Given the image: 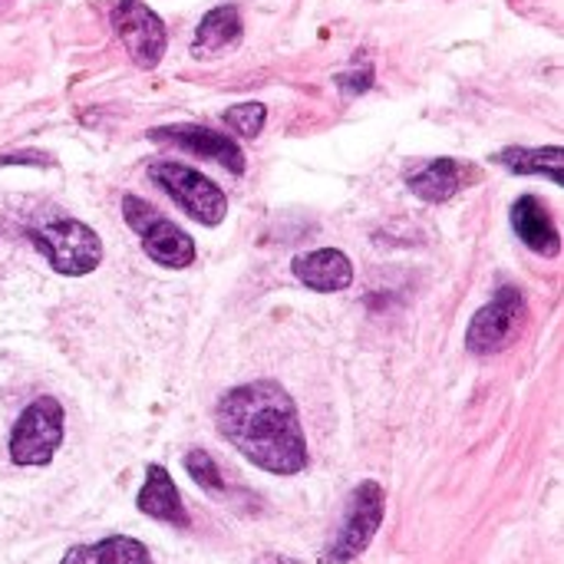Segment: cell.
<instances>
[{
	"mask_svg": "<svg viewBox=\"0 0 564 564\" xmlns=\"http://www.w3.org/2000/svg\"><path fill=\"white\" fill-rule=\"evenodd\" d=\"M26 238L50 261V268L63 278L93 274L102 261L99 235L76 218H53V221L33 225L26 231Z\"/></svg>",
	"mask_w": 564,
	"mask_h": 564,
	"instance_id": "7a4b0ae2",
	"label": "cell"
},
{
	"mask_svg": "<svg viewBox=\"0 0 564 564\" xmlns=\"http://www.w3.org/2000/svg\"><path fill=\"white\" fill-rule=\"evenodd\" d=\"M499 165H506L516 175H542L555 185H564V152L558 145L545 149H502L496 155Z\"/></svg>",
	"mask_w": 564,
	"mask_h": 564,
	"instance_id": "2e32d148",
	"label": "cell"
},
{
	"mask_svg": "<svg viewBox=\"0 0 564 564\" xmlns=\"http://www.w3.org/2000/svg\"><path fill=\"white\" fill-rule=\"evenodd\" d=\"M529 321V301L519 288L506 284L502 291H496V297L489 304H482L466 330V347L469 354L489 357V354H502L525 327Z\"/></svg>",
	"mask_w": 564,
	"mask_h": 564,
	"instance_id": "8992f818",
	"label": "cell"
},
{
	"mask_svg": "<svg viewBox=\"0 0 564 564\" xmlns=\"http://www.w3.org/2000/svg\"><path fill=\"white\" fill-rule=\"evenodd\" d=\"M512 231L522 238V245L542 258H555L562 251V235L555 228V218L535 195H522L512 205Z\"/></svg>",
	"mask_w": 564,
	"mask_h": 564,
	"instance_id": "4fadbf2b",
	"label": "cell"
},
{
	"mask_svg": "<svg viewBox=\"0 0 564 564\" xmlns=\"http://www.w3.org/2000/svg\"><path fill=\"white\" fill-rule=\"evenodd\" d=\"M59 564H152V552L129 535H109L93 545H73Z\"/></svg>",
	"mask_w": 564,
	"mask_h": 564,
	"instance_id": "5bb4252c",
	"label": "cell"
},
{
	"mask_svg": "<svg viewBox=\"0 0 564 564\" xmlns=\"http://www.w3.org/2000/svg\"><path fill=\"white\" fill-rule=\"evenodd\" d=\"M185 473L192 476L195 486L208 489L212 496H221V492H225V479H221L215 459H212L205 449H188V453H185Z\"/></svg>",
	"mask_w": 564,
	"mask_h": 564,
	"instance_id": "ac0fdd59",
	"label": "cell"
},
{
	"mask_svg": "<svg viewBox=\"0 0 564 564\" xmlns=\"http://www.w3.org/2000/svg\"><path fill=\"white\" fill-rule=\"evenodd\" d=\"M122 218L126 225L135 231V238L142 241V251L172 271H182L195 261V241L188 231H182L172 218H165L159 208H152L149 202H142L139 195H126L122 198Z\"/></svg>",
	"mask_w": 564,
	"mask_h": 564,
	"instance_id": "5b68a950",
	"label": "cell"
},
{
	"mask_svg": "<svg viewBox=\"0 0 564 564\" xmlns=\"http://www.w3.org/2000/svg\"><path fill=\"white\" fill-rule=\"evenodd\" d=\"M63 426H66V413H63L59 400L56 397H36L17 416V423L10 430L7 453H10L13 466H23V469L50 466L63 446Z\"/></svg>",
	"mask_w": 564,
	"mask_h": 564,
	"instance_id": "277c9868",
	"label": "cell"
},
{
	"mask_svg": "<svg viewBox=\"0 0 564 564\" xmlns=\"http://www.w3.org/2000/svg\"><path fill=\"white\" fill-rule=\"evenodd\" d=\"M135 509L155 522L175 525V529H188V512L185 502L178 496V486L172 479V473L159 463L145 466V482L135 496Z\"/></svg>",
	"mask_w": 564,
	"mask_h": 564,
	"instance_id": "7c38bea8",
	"label": "cell"
},
{
	"mask_svg": "<svg viewBox=\"0 0 564 564\" xmlns=\"http://www.w3.org/2000/svg\"><path fill=\"white\" fill-rule=\"evenodd\" d=\"M215 426L251 466L271 476H297L311 463L294 397L278 380L231 387L215 403Z\"/></svg>",
	"mask_w": 564,
	"mask_h": 564,
	"instance_id": "6da1fadb",
	"label": "cell"
},
{
	"mask_svg": "<svg viewBox=\"0 0 564 564\" xmlns=\"http://www.w3.org/2000/svg\"><path fill=\"white\" fill-rule=\"evenodd\" d=\"M291 274L317 294H337L354 284V264L337 248H317L297 254L291 261Z\"/></svg>",
	"mask_w": 564,
	"mask_h": 564,
	"instance_id": "30bf717a",
	"label": "cell"
},
{
	"mask_svg": "<svg viewBox=\"0 0 564 564\" xmlns=\"http://www.w3.org/2000/svg\"><path fill=\"white\" fill-rule=\"evenodd\" d=\"M476 169L456 159H430L423 162L416 172L406 175V185L416 198L430 202V205H443L453 195H459L466 185H473Z\"/></svg>",
	"mask_w": 564,
	"mask_h": 564,
	"instance_id": "8fae6325",
	"label": "cell"
},
{
	"mask_svg": "<svg viewBox=\"0 0 564 564\" xmlns=\"http://www.w3.org/2000/svg\"><path fill=\"white\" fill-rule=\"evenodd\" d=\"M337 83H340L347 93H364V89H370V83H373V69H370V66L350 69V73H344V76H337Z\"/></svg>",
	"mask_w": 564,
	"mask_h": 564,
	"instance_id": "d6986e66",
	"label": "cell"
},
{
	"mask_svg": "<svg viewBox=\"0 0 564 564\" xmlns=\"http://www.w3.org/2000/svg\"><path fill=\"white\" fill-rule=\"evenodd\" d=\"M149 139L178 145V149H185V152H192L198 159H212V162H218L221 169H228L235 175L245 172L241 145L231 135L218 132V129H205V126H159V129L149 132Z\"/></svg>",
	"mask_w": 564,
	"mask_h": 564,
	"instance_id": "9c48e42d",
	"label": "cell"
},
{
	"mask_svg": "<svg viewBox=\"0 0 564 564\" xmlns=\"http://www.w3.org/2000/svg\"><path fill=\"white\" fill-rule=\"evenodd\" d=\"M241 40V13L235 7H215L205 13V20L198 23L195 30V56H212V53H221L228 46H235Z\"/></svg>",
	"mask_w": 564,
	"mask_h": 564,
	"instance_id": "9a60e30c",
	"label": "cell"
},
{
	"mask_svg": "<svg viewBox=\"0 0 564 564\" xmlns=\"http://www.w3.org/2000/svg\"><path fill=\"white\" fill-rule=\"evenodd\" d=\"M109 20L135 66L155 69L165 53V23L142 0H112Z\"/></svg>",
	"mask_w": 564,
	"mask_h": 564,
	"instance_id": "ba28073f",
	"label": "cell"
},
{
	"mask_svg": "<svg viewBox=\"0 0 564 564\" xmlns=\"http://www.w3.org/2000/svg\"><path fill=\"white\" fill-rule=\"evenodd\" d=\"M254 564H304L301 558H291V555H261L254 558Z\"/></svg>",
	"mask_w": 564,
	"mask_h": 564,
	"instance_id": "ffe728a7",
	"label": "cell"
},
{
	"mask_svg": "<svg viewBox=\"0 0 564 564\" xmlns=\"http://www.w3.org/2000/svg\"><path fill=\"white\" fill-rule=\"evenodd\" d=\"M225 126H231L238 135H245V139H258L261 135V129H264V119H268V109H264V102H238V106H231V109H225Z\"/></svg>",
	"mask_w": 564,
	"mask_h": 564,
	"instance_id": "e0dca14e",
	"label": "cell"
},
{
	"mask_svg": "<svg viewBox=\"0 0 564 564\" xmlns=\"http://www.w3.org/2000/svg\"><path fill=\"white\" fill-rule=\"evenodd\" d=\"M383 519H387V489L377 479L360 482L350 492L344 519L324 549V564H350L354 558H360L377 539Z\"/></svg>",
	"mask_w": 564,
	"mask_h": 564,
	"instance_id": "3957f363",
	"label": "cell"
},
{
	"mask_svg": "<svg viewBox=\"0 0 564 564\" xmlns=\"http://www.w3.org/2000/svg\"><path fill=\"white\" fill-rule=\"evenodd\" d=\"M152 182L172 198L178 202L198 225H221L225 215H228V198L225 192L202 172H195L192 165H182V162H155L149 169Z\"/></svg>",
	"mask_w": 564,
	"mask_h": 564,
	"instance_id": "52a82bcc",
	"label": "cell"
}]
</instances>
